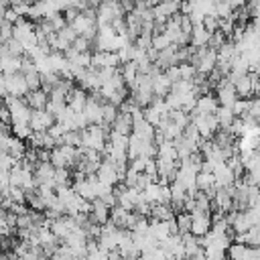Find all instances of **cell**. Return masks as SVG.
Returning a JSON list of instances; mask_svg holds the SVG:
<instances>
[{
    "mask_svg": "<svg viewBox=\"0 0 260 260\" xmlns=\"http://www.w3.org/2000/svg\"><path fill=\"white\" fill-rule=\"evenodd\" d=\"M24 77H26L28 89H39V87H41V73H39L37 69L30 71V73H24Z\"/></svg>",
    "mask_w": 260,
    "mask_h": 260,
    "instance_id": "obj_26",
    "label": "cell"
},
{
    "mask_svg": "<svg viewBox=\"0 0 260 260\" xmlns=\"http://www.w3.org/2000/svg\"><path fill=\"white\" fill-rule=\"evenodd\" d=\"M219 102H217V98H213V95H209V93H201V95H197V102H195V108L191 110L193 114H215L217 112V106Z\"/></svg>",
    "mask_w": 260,
    "mask_h": 260,
    "instance_id": "obj_13",
    "label": "cell"
},
{
    "mask_svg": "<svg viewBox=\"0 0 260 260\" xmlns=\"http://www.w3.org/2000/svg\"><path fill=\"white\" fill-rule=\"evenodd\" d=\"M8 93H6V77H4V73L0 71V100H4Z\"/></svg>",
    "mask_w": 260,
    "mask_h": 260,
    "instance_id": "obj_28",
    "label": "cell"
},
{
    "mask_svg": "<svg viewBox=\"0 0 260 260\" xmlns=\"http://www.w3.org/2000/svg\"><path fill=\"white\" fill-rule=\"evenodd\" d=\"M14 39L24 47V53L32 47L39 45V39H37V26L26 20V18H18L14 22Z\"/></svg>",
    "mask_w": 260,
    "mask_h": 260,
    "instance_id": "obj_5",
    "label": "cell"
},
{
    "mask_svg": "<svg viewBox=\"0 0 260 260\" xmlns=\"http://www.w3.org/2000/svg\"><path fill=\"white\" fill-rule=\"evenodd\" d=\"M87 104V91L83 87H73L67 95V106L73 110V112H83Z\"/></svg>",
    "mask_w": 260,
    "mask_h": 260,
    "instance_id": "obj_16",
    "label": "cell"
},
{
    "mask_svg": "<svg viewBox=\"0 0 260 260\" xmlns=\"http://www.w3.org/2000/svg\"><path fill=\"white\" fill-rule=\"evenodd\" d=\"M55 165L51 160H37L35 162V181H37V187L39 185H53L55 187Z\"/></svg>",
    "mask_w": 260,
    "mask_h": 260,
    "instance_id": "obj_9",
    "label": "cell"
},
{
    "mask_svg": "<svg viewBox=\"0 0 260 260\" xmlns=\"http://www.w3.org/2000/svg\"><path fill=\"white\" fill-rule=\"evenodd\" d=\"M4 106L10 112V126L12 124H28L30 122V114L32 110L28 108L26 100L16 98V95H6L4 98Z\"/></svg>",
    "mask_w": 260,
    "mask_h": 260,
    "instance_id": "obj_4",
    "label": "cell"
},
{
    "mask_svg": "<svg viewBox=\"0 0 260 260\" xmlns=\"http://www.w3.org/2000/svg\"><path fill=\"white\" fill-rule=\"evenodd\" d=\"M112 130L118 132V134H124V136H130L132 132V114L128 112H118L114 124H112Z\"/></svg>",
    "mask_w": 260,
    "mask_h": 260,
    "instance_id": "obj_17",
    "label": "cell"
},
{
    "mask_svg": "<svg viewBox=\"0 0 260 260\" xmlns=\"http://www.w3.org/2000/svg\"><path fill=\"white\" fill-rule=\"evenodd\" d=\"M108 126L104 124H89L81 130V146L85 148H93V150H106L108 146Z\"/></svg>",
    "mask_w": 260,
    "mask_h": 260,
    "instance_id": "obj_1",
    "label": "cell"
},
{
    "mask_svg": "<svg viewBox=\"0 0 260 260\" xmlns=\"http://www.w3.org/2000/svg\"><path fill=\"white\" fill-rule=\"evenodd\" d=\"M73 26V30L79 35V37H85V39H95L98 30H100V24H98V16H95V10H81L71 22H67Z\"/></svg>",
    "mask_w": 260,
    "mask_h": 260,
    "instance_id": "obj_2",
    "label": "cell"
},
{
    "mask_svg": "<svg viewBox=\"0 0 260 260\" xmlns=\"http://www.w3.org/2000/svg\"><path fill=\"white\" fill-rule=\"evenodd\" d=\"M116 116H118V106H114V104L106 102V104H104V112H102V124L110 128V126L114 124Z\"/></svg>",
    "mask_w": 260,
    "mask_h": 260,
    "instance_id": "obj_22",
    "label": "cell"
},
{
    "mask_svg": "<svg viewBox=\"0 0 260 260\" xmlns=\"http://www.w3.org/2000/svg\"><path fill=\"white\" fill-rule=\"evenodd\" d=\"M124 169H120L114 160H110V158H106V160H102V165H100V169H98V173H95V177L102 181V183H106V185H110V187H114L122 177H124Z\"/></svg>",
    "mask_w": 260,
    "mask_h": 260,
    "instance_id": "obj_7",
    "label": "cell"
},
{
    "mask_svg": "<svg viewBox=\"0 0 260 260\" xmlns=\"http://www.w3.org/2000/svg\"><path fill=\"white\" fill-rule=\"evenodd\" d=\"M71 175L67 169H55V187H67Z\"/></svg>",
    "mask_w": 260,
    "mask_h": 260,
    "instance_id": "obj_25",
    "label": "cell"
},
{
    "mask_svg": "<svg viewBox=\"0 0 260 260\" xmlns=\"http://www.w3.org/2000/svg\"><path fill=\"white\" fill-rule=\"evenodd\" d=\"M6 77V93L8 95H16V98H22L26 95L30 89H28V83H26V77L22 71H16V73H8L4 75Z\"/></svg>",
    "mask_w": 260,
    "mask_h": 260,
    "instance_id": "obj_8",
    "label": "cell"
},
{
    "mask_svg": "<svg viewBox=\"0 0 260 260\" xmlns=\"http://www.w3.org/2000/svg\"><path fill=\"white\" fill-rule=\"evenodd\" d=\"M209 30H205L203 24H195L193 26V35H191V45L193 47H205L209 43Z\"/></svg>",
    "mask_w": 260,
    "mask_h": 260,
    "instance_id": "obj_20",
    "label": "cell"
},
{
    "mask_svg": "<svg viewBox=\"0 0 260 260\" xmlns=\"http://www.w3.org/2000/svg\"><path fill=\"white\" fill-rule=\"evenodd\" d=\"M191 213V234L197 236V238H203L209 228H211V217H209V211H201V209H193L189 211Z\"/></svg>",
    "mask_w": 260,
    "mask_h": 260,
    "instance_id": "obj_10",
    "label": "cell"
},
{
    "mask_svg": "<svg viewBox=\"0 0 260 260\" xmlns=\"http://www.w3.org/2000/svg\"><path fill=\"white\" fill-rule=\"evenodd\" d=\"M14 37V22L10 20H0V43H8Z\"/></svg>",
    "mask_w": 260,
    "mask_h": 260,
    "instance_id": "obj_24",
    "label": "cell"
},
{
    "mask_svg": "<svg viewBox=\"0 0 260 260\" xmlns=\"http://www.w3.org/2000/svg\"><path fill=\"white\" fill-rule=\"evenodd\" d=\"M28 124H30L32 132H47L55 124V116L49 110H32Z\"/></svg>",
    "mask_w": 260,
    "mask_h": 260,
    "instance_id": "obj_11",
    "label": "cell"
},
{
    "mask_svg": "<svg viewBox=\"0 0 260 260\" xmlns=\"http://www.w3.org/2000/svg\"><path fill=\"white\" fill-rule=\"evenodd\" d=\"M173 87V81L167 77L165 71H158L152 75V89H154V95L156 98H167V93L171 91Z\"/></svg>",
    "mask_w": 260,
    "mask_h": 260,
    "instance_id": "obj_15",
    "label": "cell"
},
{
    "mask_svg": "<svg viewBox=\"0 0 260 260\" xmlns=\"http://www.w3.org/2000/svg\"><path fill=\"white\" fill-rule=\"evenodd\" d=\"M236 100H238L236 85H234V83H230L228 79H221V83L217 85V102H219L221 106L232 108V106L236 104Z\"/></svg>",
    "mask_w": 260,
    "mask_h": 260,
    "instance_id": "obj_12",
    "label": "cell"
},
{
    "mask_svg": "<svg viewBox=\"0 0 260 260\" xmlns=\"http://www.w3.org/2000/svg\"><path fill=\"white\" fill-rule=\"evenodd\" d=\"M6 152L14 158V160H20L26 156V146H24V140L18 138V136H10L8 144H6Z\"/></svg>",
    "mask_w": 260,
    "mask_h": 260,
    "instance_id": "obj_19",
    "label": "cell"
},
{
    "mask_svg": "<svg viewBox=\"0 0 260 260\" xmlns=\"http://www.w3.org/2000/svg\"><path fill=\"white\" fill-rule=\"evenodd\" d=\"M114 2H120V0H114Z\"/></svg>",
    "mask_w": 260,
    "mask_h": 260,
    "instance_id": "obj_30",
    "label": "cell"
},
{
    "mask_svg": "<svg viewBox=\"0 0 260 260\" xmlns=\"http://www.w3.org/2000/svg\"><path fill=\"white\" fill-rule=\"evenodd\" d=\"M20 63H22V57H16V55H10V53L0 55V71L4 75L20 71Z\"/></svg>",
    "mask_w": 260,
    "mask_h": 260,
    "instance_id": "obj_18",
    "label": "cell"
},
{
    "mask_svg": "<svg viewBox=\"0 0 260 260\" xmlns=\"http://www.w3.org/2000/svg\"><path fill=\"white\" fill-rule=\"evenodd\" d=\"M8 10H10V2L8 0H0V20H4L8 16Z\"/></svg>",
    "mask_w": 260,
    "mask_h": 260,
    "instance_id": "obj_27",
    "label": "cell"
},
{
    "mask_svg": "<svg viewBox=\"0 0 260 260\" xmlns=\"http://www.w3.org/2000/svg\"><path fill=\"white\" fill-rule=\"evenodd\" d=\"M175 221H177V230H179L181 236L191 232V213H187V211L185 213H177Z\"/></svg>",
    "mask_w": 260,
    "mask_h": 260,
    "instance_id": "obj_23",
    "label": "cell"
},
{
    "mask_svg": "<svg viewBox=\"0 0 260 260\" xmlns=\"http://www.w3.org/2000/svg\"><path fill=\"white\" fill-rule=\"evenodd\" d=\"M26 104H28L30 110H47V106H49V93L43 87L30 89L26 93Z\"/></svg>",
    "mask_w": 260,
    "mask_h": 260,
    "instance_id": "obj_14",
    "label": "cell"
},
{
    "mask_svg": "<svg viewBox=\"0 0 260 260\" xmlns=\"http://www.w3.org/2000/svg\"><path fill=\"white\" fill-rule=\"evenodd\" d=\"M6 53V45L4 43H0V55H4Z\"/></svg>",
    "mask_w": 260,
    "mask_h": 260,
    "instance_id": "obj_29",
    "label": "cell"
},
{
    "mask_svg": "<svg viewBox=\"0 0 260 260\" xmlns=\"http://www.w3.org/2000/svg\"><path fill=\"white\" fill-rule=\"evenodd\" d=\"M77 156H79V148L69 146V144H57L55 148H51V158L49 160L57 169H67V167L77 162Z\"/></svg>",
    "mask_w": 260,
    "mask_h": 260,
    "instance_id": "obj_6",
    "label": "cell"
},
{
    "mask_svg": "<svg viewBox=\"0 0 260 260\" xmlns=\"http://www.w3.org/2000/svg\"><path fill=\"white\" fill-rule=\"evenodd\" d=\"M126 10L122 8L120 2H114V0H104L98 10H95V16H98V24L100 26H114L120 18H124Z\"/></svg>",
    "mask_w": 260,
    "mask_h": 260,
    "instance_id": "obj_3",
    "label": "cell"
},
{
    "mask_svg": "<svg viewBox=\"0 0 260 260\" xmlns=\"http://www.w3.org/2000/svg\"><path fill=\"white\" fill-rule=\"evenodd\" d=\"M195 187H197L199 191H209V189H213V187H215V177H213V173L199 171V173H197Z\"/></svg>",
    "mask_w": 260,
    "mask_h": 260,
    "instance_id": "obj_21",
    "label": "cell"
}]
</instances>
